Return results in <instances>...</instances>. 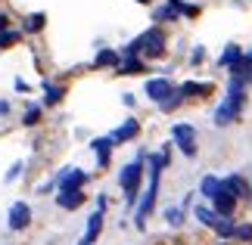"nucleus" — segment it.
I'll list each match as a JSON object with an SVG mask.
<instances>
[{"mask_svg": "<svg viewBox=\"0 0 252 245\" xmlns=\"http://www.w3.org/2000/svg\"><path fill=\"white\" fill-rule=\"evenodd\" d=\"M199 192L212 202V199L221 192V177H215V174H206V177H202V183H199Z\"/></svg>", "mask_w": 252, "mask_h": 245, "instance_id": "2eb2a0df", "label": "nucleus"}, {"mask_svg": "<svg viewBox=\"0 0 252 245\" xmlns=\"http://www.w3.org/2000/svg\"><path fill=\"white\" fill-rule=\"evenodd\" d=\"M162 53H165V34H162L159 28L143 31L140 37H134V41L122 50V56H147V59H156Z\"/></svg>", "mask_w": 252, "mask_h": 245, "instance_id": "7ed1b4c3", "label": "nucleus"}, {"mask_svg": "<svg viewBox=\"0 0 252 245\" xmlns=\"http://www.w3.org/2000/svg\"><path fill=\"white\" fill-rule=\"evenodd\" d=\"M212 208L218 211V218H234V208H237V199L230 195L224 186H221V192L212 199Z\"/></svg>", "mask_w": 252, "mask_h": 245, "instance_id": "0eeeda50", "label": "nucleus"}, {"mask_svg": "<svg viewBox=\"0 0 252 245\" xmlns=\"http://www.w3.org/2000/svg\"><path fill=\"white\" fill-rule=\"evenodd\" d=\"M243 103H246V81H243V78H230L224 103L215 109V124L218 127L234 124L240 118V112H243Z\"/></svg>", "mask_w": 252, "mask_h": 245, "instance_id": "f03ea898", "label": "nucleus"}, {"mask_svg": "<svg viewBox=\"0 0 252 245\" xmlns=\"http://www.w3.org/2000/svg\"><path fill=\"white\" fill-rule=\"evenodd\" d=\"M6 112H9V103H6V100H0V115H6Z\"/></svg>", "mask_w": 252, "mask_h": 245, "instance_id": "473e14b6", "label": "nucleus"}, {"mask_svg": "<svg viewBox=\"0 0 252 245\" xmlns=\"http://www.w3.org/2000/svg\"><path fill=\"white\" fill-rule=\"evenodd\" d=\"M184 211H187V208H168L165 211V220L171 223V227H181V223H184Z\"/></svg>", "mask_w": 252, "mask_h": 245, "instance_id": "a878e982", "label": "nucleus"}, {"mask_svg": "<svg viewBox=\"0 0 252 245\" xmlns=\"http://www.w3.org/2000/svg\"><path fill=\"white\" fill-rule=\"evenodd\" d=\"M19 37H22V34H19V31H9V28H6V31H0V50H9L13 44H19Z\"/></svg>", "mask_w": 252, "mask_h": 245, "instance_id": "5701e85b", "label": "nucleus"}, {"mask_svg": "<svg viewBox=\"0 0 252 245\" xmlns=\"http://www.w3.org/2000/svg\"><path fill=\"white\" fill-rule=\"evenodd\" d=\"M44 22H47V16H44V13H32V16H28V22L22 25V31H28V34H37V31L44 28Z\"/></svg>", "mask_w": 252, "mask_h": 245, "instance_id": "6ab92c4d", "label": "nucleus"}, {"mask_svg": "<svg viewBox=\"0 0 252 245\" xmlns=\"http://www.w3.org/2000/svg\"><path fill=\"white\" fill-rule=\"evenodd\" d=\"M22 168H25V164H22V162H16V164H13V171L6 174V183H9V180H19V174H22Z\"/></svg>", "mask_w": 252, "mask_h": 245, "instance_id": "c85d7f7f", "label": "nucleus"}, {"mask_svg": "<svg viewBox=\"0 0 252 245\" xmlns=\"http://www.w3.org/2000/svg\"><path fill=\"white\" fill-rule=\"evenodd\" d=\"M171 136H174V140H190V136H193V127L190 124H174L171 127Z\"/></svg>", "mask_w": 252, "mask_h": 245, "instance_id": "393cba45", "label": "nucleus"}, {"mask_svg": "<svg viewBox=\"0 0 252 245\" xmlns=\"http://www.w3.org/2000/svg\"><path fill=\"white\" fill-rule=\"evenodd\" d=\"M63 96H65V90H63V87H56V84H47V96H44V103H47V106H56V103L63 100Z\"/></svg>", "mask_w": 252, "mask_h": 245, "instance_id": "4be33fe9", "label": "nucleus"}, {"mask_svg": "<svg viewBox=\"0 0 252 245\" xmlns=\"http://www.w3.org/2000/svg\"><path fill=\"white\" fill-rule=\"evenodd\" d=\"M184 16L196 19V16H199V6H193V3H184Z\"/></svg>", "mask_w": 252, "mask_h": 245, "instance_id": "7c9ffc66", "label": "nucleus"}, {"mask_svg": "<svg viewBox=\"0 0 252 245\" xmlns=\"http://www.w3.org/2000/svg\"><path fill=\"white\" fill-rule=\"evenodd\" d=\"M140 180H143V155L134 159L131 164H125V171L119 174V183L125 190V205H128V208H134V202H137V195H140Z\"/></svg>", "mask_w": 252, "mask_h": 245, "instance_id": "20e7f679", "label": "nucleus"}, {"mask_svg": "<svg viewBox=\"0 0 252 245\" xmlns=\"http://www.w3.org/2000/svg\"><path fill=\"white\" fill-rule=\"evenodd\" d=\"M115 62H119V53H115V50H100V53H96V59H94L96 68H103V65H115Z\"/></svg>", "mask_w": 252, "mask_h": 245, "instance_id": "412c9836", "label": "nucleus"}, {"mask_svg": "<svg viewBox=\"0 0 252 245\" xmlns=\"http://www.w3.org/2000/svg\"><path fill=\"white\" fill-rule=\"evenodd\" d=\"M6 25H9V19H6V16H0V31H6Z\"/></svg>", "mask_w": 252, "mask_h": 245, "instance_id": "72a5a7b5", "label": "nucleus"}, {"mask_svg": "<svg viewBox=\"0 0 252 245\" xmlns=\"http://www.w3.org/2000/svg\"><path fill=\"white\" fill-rule=\"evenodd\" d=\"M150 164H153V171H150V186H147V192H143V202H140V208H137V218H134V223H137V230L147 227V218H150V211L156 208V195H159V183H162V168L168 164V146L162 152L156 155H150Z\"/></svg>", "mask_w": 252, "mask_h": 245, "instance_id": "f257e3e1", "label": "nucleus"}, {"mask_svg": "<svg viewBox=\"0 0 252 245\" xmlns=\"http://www.w3.org/2000/svg\"><path fill=\"white\" fill-rule=\"evenodd\" d=\"M193 214H196V220L202 223V227H212V230H215V223H218V211L212 208V205H196V211H193Z\"/></svg>", "mask_w": 252, "mask_h": 245, "instance_id": "dca6fc26", "label": "nucleus"}, {"mask_svg": "<svg viewBox=\"0 0 252 245\" xmlns=\"http://www.w3.org/2000/svg\"><path fill=\"white\" fill-rule=\"evenodd\" d=\"M28 223H32V208L25 202H13L9 214H6V227L13 233H22V230H28Z\"/></svg>", "mask_w": 252, "mask_h": 245, "instance_id": "39448f33", "label": "nucleus"}, {"mask_svg": "<svg viewBox=\"0 0 252 245\" xmlns=\"http://www.w3.org/2000/svg\"><path fill=\"white\" fill-rule=\"evenodd\" d=\"M178 90H181V96H184V100H187V96H209V93H212V84H199V81H184V84L178 87Z\"/></svg>", "mask_w": 252, "mask_h": 245, "instance_id": "ddd939ff", "label": "nucleus"}, {"mask_svg": "<svg viewBox=\"0 0 252 245\" xmlns=\"http://www.w3.org/2000/svg\"><path fill=\"white\" fill-rule=\"evenodd\" d=\"M181 103H184V96H181V90H178V87H174V90L165 96V100L159 103V109H162V112H174V109H178Z\"/></svg>", "mask_w": 252, "mask_h": 245, "instance_id": "aec40b11", "label": "nucleus"}, {"mask_svg": "<svg viewBox=\"0 0 252 245\" xmlns=\"http://www.w3.org/2000/svg\"><path fill=\"white\" fill-rule=\"evenodd\" d=\"M137 134H140V124L134 121V118H128V121H125V124L119 127V131L109 134V136H112V143H128V140H134Z\"/></svg>", "mask_w": 252, "mask_h": 245, "instance_id": "9b49d317", "label": "nucleus"}, {"mask_svg": "<svg viewBox=\"0 0 252 245\" xmlns=\"http://www.w3.org/2000/svg\"><path fill=\"white\" fill-rule=\"evenodd\" d=\"M78 245H87V242H78Z\"/></svg>", "mask_w": 252, "mask_h": 245, "instance_id": "e433bc0d", "label": "nucleus"}, {"mask_svg": "<svg viewBox=\"0 0 252 245\" xmlns=\"http://www.w3.org/2000/svg\"><path fill=\"white\" fill-rule=\"evenodd\" d=\"M190 59H193V65H199L202 59H206V50H202V47H196V50H193V56H190Z\"/></svg>", "mask_w": 252, "mask_h": 245, "instance_id": "c756f323", "label": "nucleus"}, {"mask_svg": "<svg viewBox=\"0 0 252 245\" xmlns=\"http://www.w3.org/2000/svg\"><path fill=\"white\" fill-rule=\"evenodd\" d=\"M240 56H243V50H240L237 44H227V47H224V53H221V59H218V65H221V68H230V65L240 59Z\"/></svg>", "mask_w": 252, "mask_h": 245, "instance_id": "f3484780", "label": "nucleus"}, {"mask_svg": "<svg viewBox=\"0 0 252 245\" xmlns=\"http://www.w3.org/2000/svg\"><path fill=\"white\" fill-rule=\"evenodd\" d=\"M178 149L187 155V159H196V143H193V136L190 140H178Z\"/></svg>", "mask_w": 252, "mask_h": 245, "instance_id": "bb28decb", "label": "nucleus"}, {"mask_svg": "<svg viewBox=\"0 0 252 245\" xmlns=\"http://www.w3.org/2000/svg\"><path fill=\"white\" fill-rule=\"evenodd\" d=\"M112 136H100V140H94V146L91 149L96 152V164H100V168H109V155H112Z\"/></svg>", "mask_w": 252, "mask_h": 245, "instance_id": "1a4fd4ad", "label": "nucleus"}, {"mask_svg": "<svg viewBox=\"0 0 252 245\" xmlns=\"http://www.w3.org/2000/svg\"><path fill=\"white\" fill-rule=\"evenodd\" d=\"M234 230H237L234 218H218V223H215V233H218L221 239H234Z\"/></svg>", "mask_w": 252, "mask_h": 245, "instance_id": "a211bd4d", "label": "nucleus"}, {"mask_svg": "<svg viewBox=\"0 0 252 245\" xmlns=\"http://www.w3.org/2000/svg\"><path fill=\"white\" fill-rule=\"evenodd\" d=\"M218 245H227V242H218Z\"/></svg>", "mask_w": 252, "mask_h": 245, "instance_id": "c9c22d12", "label": "nucleus"}, {"mask_svg": "<svg viewBox=\"0 0 252 245\" xmlns=\"http://www.w3.org/2000/svg\"><path fill=\"white\" fill-rule=\"evenodd\" d=\"M147 72V62L140 56H125V62L119 65V75H143Z\"/></svg>", "mask_w": 252, "mask_h": 245, "instance_id": "4468645a", "label": "nucleus"}, {"mask_svg": "<svg viewBox=\"0 0 252 245\" xmlns=\"http://www.w3.org/2000/svg\"><path fill=\"white\" fill-rule=\"evenodd\" d=\"M56 183H60V192H72V190H81V186L87 183V174L78 171V168H63L60 177H56Z\"/></svg>", "mask_w": 252, "mask_h": 245, "instance_id": "423d86ee", "label": "nucleus"}, {"mask_svg": "<svg viewBox=\"0 0 252 245\" xmlns=\"http://www.w3.org/2000/svg\"><path fill=\"white\" fill-rule=\"evenodd\" d=\"M137 3H150V0H137Z\"/></svg>", "mask_w": 252, "mask_h": 245, "instance_id": "f704fd0d", "label": "nucleus"}, {"mask_svg": "<svg viewBox=\"0 0 252 245\" xmlns=\"http://www.w3.org/2000/svg\"><path fill=\"white\" fill-rule=\"evenodd\" d=\"M171 90H174V87H171L168 78H150V81H147V96H150V100H156V103H162Z\"/></svg>", "mask_w": 252, "mask_h": 245, "instance_id": "6e6552de", "label": "nucleus"}, {"mask_svg": "<svg viewBox=\"0 0 252 245\" xmlns=\"http://www.w3.org/2000/svg\"><path fill=\"white\" fill-rule=\"evenodd\" d=\"M96 211H106V195H96Z\"/></svg>", "mask_w": 252, "mask_h": 245, "instance_id": "2f4dec72", "label": "nucleus"}, {"mask_svg": "<svg viewBox=\"0 0 252 245\" xmlns=\"http://www.w3.org/2000/svg\"><path fill=\"white\" fill-rule=\"evenodd\" d=\"M100 230H103V211H94L91 218H87V233H84V239H81V242L94 245L96 236H100Z\"/></svg>", "mask_w": 252, "mask_h": 245, "instance_id": "f8f14e48", "label": "nucleus"}, {"mask_svg": "<svg viewBox=\"0 0 252 245\" xmlns=\"http://www.w3.org/2000/svg\"><path fill=\"white\" fill-rule=\"evenodd\" d=\"M41 115H44V112H41V106H28V112H25L22 124H25V127H34L37 121H41Z\"/></svg>", "mask_w": 252, "mask_h": 245, "instance_id": "b1692460", "label": "nucleus"}, {"mask_svg": "<svg viewBox=\"0 0 252 245\" xmlns=\"http://www.w3.org/2000/svg\"><path fill=\"white\" fill-rule=\"evenodd\" d=\"M56 205H60L63 211H75L84 205V192L81 190H72V192H56Z\"/></svg>", "mask_w": 252, "mask_h": 245, "instance_id": "9d476101", "label": "nucleus"}, {"mask_svg": "<svg viewBox=\"0 0 252 245\" xmlns=\"http://www.w3.org/2000/svg\"><path fill=\"white\" fill-rule=\"evenodd\" d=\"M234 239H240V242H252V223L237 227V230H234Z\"/></svg>", "mask_w": 252, "mask_h": 245, "instance_id": "cd10ccee", "label": "nucleus"}]
</instances>
